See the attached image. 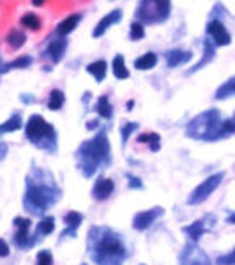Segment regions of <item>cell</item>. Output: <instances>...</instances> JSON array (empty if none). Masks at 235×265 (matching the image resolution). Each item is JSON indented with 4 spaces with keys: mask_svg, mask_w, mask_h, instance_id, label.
Wrapping results in <instances>:
<instances>
[{
    "mask_svg": "<svg viewBox=\"0 0 235 265\" xmlns=\"http://www.w3.org/2000/svg\"><path fill=\"white\" fill-rule=\"evenodd\" d=\"M124 258H126V248L122 241L115 234L105 230V235L96 246L94 260L101 265H120Z\"/></svg>",
    "mask_w": 235,
    "mask_h": 265,
    "instance_id": "cell-1",
    "label": "cell"
},
{
    "mask_svg": "<svg viewBox=\"0 0 235 265\" xmlns=\"http://www.w3.org/2000/svg\"><path fill=\"white\" fill-rule=\"evenodd\" d=\"M221 124L223 122H219V113L216 110H209L191 120L187 126V136L200 140H218L223 136Z\"/></svg>",
    "mask_w": 235,
    "mask_h": 265,
    "instance_id": "cell-2",
    "label": "cell"
},
{
    "mask_svg": "<svg viewBox=\"0 0 235 265\" xmlns=\"http://www.w3.org/2000/svg\"><path fill=\"white\" fill-rule=\"evenodd\" d=\"M170 0H142L138 4L136 9V18L140 23H149V25H158L168 20L170 16Z\"/></svg>",
    "mask_w": 235,
    "mask_h": 265,
    "instance_id": "cell-3",
    "label": "cell"
},
{
    "mask_svg": "<svg viewBox=\"0 0 235 265\" xmlns=\"http://www.w3.org/2000/svg\"><path fill=\"white\" fill-rule=\"evenodd\" d=\"M81 156L85 157V166H92L103 163V161H108L110 157V143L106 138L105 132H99L94 140L90 142H85L81 145Z\"/></svg>",
    "mask_w": 235,
    "mask_h": 265,
    "instance_id": "cell-4",
    "label": "cell"
},
{
    "mask_svg": "<svg viewBox=\"0 0 235 265\" xmlns=\"http://www.w3.org/2000/svg\"><path fill=\"white\" fill-rule=\"evenodd\" d=\"M25 135H27V138L32 143H35L37 147H42V149H46L44 140H50L52 143H55V129L41 115H32L28 119Z\"/></svg>",
    "mask_w": 235,
    "mask_h": 265,
    "instance_id": "cell-5",
    "label": "cell"
},
{
    "mask_svg": "<svg viewBox=\"0 0 235 265\" xmlns=\"http://www.w3.org/2000/svg\"><path fill=\"white\" fill-rule=\"evenodd\" d=\"M223 177H225V173H223V171H219V173L211 175L209 179H205V181L202 182V184L198 186V188L195 189L193 193H191L187 203H190V205H197V203L205 202V200L209 198V195H212V193H214V189L218 188L219 184H221Z\"/></svg>",
    "mask_w": 235,
    "mask_h": 265,
    "instance_id": "cell-6",
    "label": "cell"
},
{
    "mask_svg": "<svg viewBox=\"0 0 235 265\" xmlns=\"http://www.w3.org/2000/svg\"><path fill=\"white\" fill-rule=\"evenodd\" d=\"M52 200H53L52 191L46 189L44 186H30L27 193V198H25V203H28L34 212H39V210H44Z\"/></svg>",
    "mask_w": 235,
    "mask_h": 265,
    "instance_id": "cell-7",
    "label": "cell"
},
{
    "mask_svg": "<svg viewBox=\"0 0 235 265\" xmlns=\"http://www.w3.org/2000/svg\"><path fill=\"white\" fill-rule=\"evenodd\" d=\"M180 262H182V265H211L209 256L193 244L186 246L182 256H180Z\"/></svg>",
    "mask_w": 235,
    "mask_h": 265,
    "instance_id": "cell-8",
    "label": "cell"
},
{
    "mask_svg": "<svg viewBox=\"0 0 235 265\" xmlns=\"http://www.w3.org/2000/svg\"><path fill=\"white\" fill-rule=\"evenodd\" d=\"M163 212H165V210H163L161 207L144 210V212H140V214H136V216H134L133 227L136 228V230H145V228L151 227V225L154 223V221L158 219L159 216H163Z\"/></svg>",
    "mask_w": 235,
    "mask_h": 265,
    "instance_id": "cell-9",
    "label": "cell"
},
{
    "mask_svg": "<svg viewBox=\"0 0 235 265\" xmlns=\"http://www.w3.org/2000/svg\"><path fill=\"white\" fill-rule=\"evenodd\" d=\"M207 34L212 35L214 42L216 45H219V46L230 45V41H232V39H230L228 30L225 28V25H223L221 21H218V20L211 21V23L207 25Z\"/></svg>",
    "mask_w": 235,
    "mask_h": 265,
    "instance_id": "cell-10",
    "label": "cell"
},
{
    "mask_svg": "<svg viewBox=\"0 0 235 265\" xmlns=\"http://www.w3.org/2000/svg\"><path fill=\"white\" fill-rule=\"evenodd\" d=\"M120 20H122V11H120V9H113L112 13H108L101 21H99L98 25H96V28L92 30V35H94V37H101V35L105 34V32L108 30L112 25L119 23Z\"/></svg>",
    "mask_w": 235,
    "mask_h": 265,
    "instance_id": "cell-11",
    "label": "cell"
},
{
    "mask_svg": "<svg viewBox=\"0 0 235 265\" xmlns=\"http://www.w3.org/2000/svg\"><path fill=\"white\" fill-rule=\"evenodd\" d=\"M115 189V184H113L112 179L106 177H99L94 184V189H92V195H94L96 200H106Z\"/></svg>",
    "mask_w": 235,
    "mask_h": 265,
    "instance_id": "cell-12",
    "label": "cell"
},
{
    "mask_svg": "<svg viewBox=\"0 0 235 265\" xmlns=\"http://www.w3.org/2000/svg\"><path fill=\"white\" fill-rule=\"evenodd\" d=\"M66 50H67V39L57 37V39H52V42L48 45L46 53H48V57L52 59V62L57 64V62H60V60H62Z\"/></svg>",
    "mask_w": 235,
    "mask_h": 265,
    "instance_id": "cell-13",
    "label": "cell"
},
{
    "mask_svg": "<svg viewBox=\"0 0 235 265\" xmlns=\"http://www.w3.org/2000/svg\"><path fill=\"white\" fill-rule=\"evenodd\" d=\"M80 20H81V14H71V16H67L66 20H62L59 23V27H57V34H59L60 37L71 34V32H73L74 28L78 27Z\"/></svg>",
    "mask_w": 235,
    "mask_h": 265,
    "instance_id": "cell-14",
    "label": "cell"
},
{
    "mask_svg": "<svg viewBox=\"0 0 235 265\" xmlns=\"http://www.w3.org/2000/svg\"><path fill=\"white\" fill-rule=\"evenodd\" d=\"M166 66L168 67H177L179 64H184L191 59L190 52H182V50H170L166 52Z\"/></svg>",
    "mask_w": 235,
    "mask_h": 265,
    "instance_id": "cell-15",
    "label": "cell"
},
{
    "mask_svg": "<svg viewBox=\"0 0 235 265\" xmlns=\"http://www.w3.org/2000/svg\"><path fill=\"white\" fill-rule=\"evenodd\" d=\"M158 64V55L152 52L145 53V55H142L140 59L134 60V67H136L138 71H147V69H152V67Z\"/></svg>",
    "mask_w": 235,
    "mask_h": 265,
    "instance_id": "cell-16",
    "label": "cell"
},
{
    "mask_svg": "<svg viewBox=\"0 0 235 265\" xmlns=\"http://www.w3.org/2000/svg\"><path fill=\"white\" fill-rule=\"evenodd\" d=\"M106 69H108V64L105 60H96V62H90L87 66V71L96 78L98 81H103L106 76Z\"/></svg>",
    "mask_w": 235,
    "mask_h": 265,
    "instance_id": "cell-17",
    "label": "cell"
},
{
    "mask_svg": "<svg viewBox=\"0 0 235 265\" xmlns=\"http://www.w3.org/2000/svg\"><path fill=\"white\" fill-rule=\"evenodd\" d=\"M6 41L13 50H20L21 46L25 45V41H27V35H25L21 30H18V28H13V30L7 34Z\"/></svg>",
    "mask_w": 235,
    "mask_h": 265,
    "instance_id": "cell-18",
    "label": "cell"
},
{
    "mask_svg": "<svg viewBox=\"0 0 235 265\" xmlns=\"http://www.w3.org/2000/svg\"><path fill=\"white\" fill-rule=\"evenodd\" d=\"M112 71H113V74H115V78H119V80H126V78H129V71H127L122 55H117L115 59H113Z\"/></svg>",
    "mask_w": 235,
    "mask_h": 265,
    "instance_id": "cell-19",
    "label": "cell"
},
{
    "mask_svg": "<svg viewBox=\"0 0 235 265\" xmlns=\"http://www.w3.org/2000/svg\"><path fill=\"white\" fill-rule=\"evenodd\" d=\"M96 112L99 113V115L103 117V119H110L113 113V108L112 105L108 103V96H101V98L98 99V105H96Z\"/></svg>",
    "mask_w": 235,
    "mask_h": 265,
    "instance_id": "cell-20",
    "label": "cell"
},
{
    "mask_svg": "<svg viewBox=\"0 0 235 265\" xmlns=\"http://www.w3.org/2000/svg\"><path fill=\"white\" fill-rule=\"evenodd\" d=\"M233 94H235V76L230 78L228 81H225V83H223L221 87L218 89V92H216V99L232 98Z\"/></svg>",
    "mask_w": 235,
    "mask_h": 265,
    "instance_id": "cell-21",
    "label": "cell"
},
{
    "mask_svg": "<svg viewBox=\"0 0 235 265\" xmlns=\"http://www.w3.org/2000/svg\"><path fill=\"white\" fill-rule=\"evenodd\" d=\"M30 64H32V57H28V55L18 57L16 60L6 64V66L2 67V73H7V71H11V69H23V67H28Z\"/></svg>",
    "mask_w": 235,
    "mask_h": 265,
    "instance_id": "cell-22",
    "label": "cell"
},
{
    "mask_svg": "<svg viewBox=\"0 0 235 265\" xmlns=\"http://www.w3.org/2000/svg\"><path fill=\"white\" fill-rule=\"evenodd\" d=\"M20 23L23 25L25 28H30V30H37L39 27H41V20H39V16H35L34 13H27L21 16Z\"/></svg>",
    "mask_w": 235,
    "mask_h": 265,
    "instance_id": "cell-23",
    "label": "cell"
},
{
    "mask_svg": "<svg viewBox=\"0 0 235 265\" xmlns=\"http://www.w3.org/2000/svg\"><path fill=\"white\" fill-rule=\"evenodd\" d=\"M62 106H64V94L60 91H52L48 99V108L55 112V110H60Z\"/></svg>",
    "mask_w": 235,
    "mask_h": 265,
    "instance_id": "cell-24",
    "label": "cell"
},
{
    "mask_svg": "<svg viewBox=\"0 0 235 265\" xmlns=\"http://www.w3.org/2000/svg\"><path fill=\"white\" fill-rule=\"evenodd\" d=\"M21 127V117L20 115H13L7 122H4L0 126V135L2 132H11V131H18Z\"/></svg>",
    "mask_w": 235,
    "mask_h": 265,
    "instance_id": "cell-25",
    "label": "cell"
},
{
    "mask_svg": "<svg viewBox=\"0 0 235 265\" xmlns=\"http://www.w3.org/2000/svg\"><path fill=\"white\" fill-rule=\"evenodd\" d=\"M53 228H55V219L53 217H44V219L39 221L37 225V234L39 235H50L53 232Z\"/></svg>",
    "mask_w": 235,
    "mask_h": 265,
    "instance_id": "cell-26",
    "label": "cell"
},
{
    "mask_svg": "<svg viewBox=\"0 0 235 265\" xmlns=\"http://www.w3.org/2000/svg\"><path fill=\"white\" fill-rule=\"evenodd\" d=\"M184 232L186 234H190L191 239H195V241H198V239L202 237V234L205 232V227H204V221H197V223H193L191 227H186L184 228Z\"/></svg>",
    "mask_w": 235,
    "mask_h": 265,
    "instance_id": "cell-27",
    "label": "cell"
},
{
    "mask_svg": "<svg viewBox=\"0 0 235 265\" xmlns=\"http://www.w3.org/2000/svg\"><path fill=\"white\" fill-rule=\"evenodd\" d=\"M131 41H140V39L145 37V25L140 23V21H133L131 23V32H129Z\"/></svg>",
    "mask_w": 235,
    "mask_h": 265,
    "instance_id": "cell-28",
    "label": "cell"
},
{
    "mask_svg": "<svg viewBox=\"0 0 235 265\" xmlns=\"http://www.w3.org/2000/svg\"><path fill=\"white\" fill-rule=\"evenodd\" d=\"M136 140H138V143H147V142H151V150H158V149H159V135H158V132L140 135Z\"/></svg>",
    "mask_w": 235,
    "mask_h": 265,
    "instance_id": "cell-29",
    "label": "cell"
},
{
    "mask_svg": "<svg viewBox=\"0 0 235 265\" xmlns=\"http://www.w3.org/2000/svg\"><path fill=\"white\" fill-rule=\"evenodd\" d=\"M64 221H66V225L69 228H78V227H80L81 221H83V216H81L80 212H76V210H71V212L66 214Z\"/></svg>",
    "mask_w": 235,
    "mask_h": 265,
    "instance_id": "cell-30",
    "label": "cell"
},
{
    "mask_svg": "<svg viewBox=\"0 0 235 265\" xmlns=\"http://www.w3.org/2000/svg\"><path fill=\"white\" fill-rule=\"evenodd\" d=\"M212 55H214V48H212V46L209 45V42H205V55H204V59H202L200 62H198L197 66H195L193 69L190 71V73H193V71H198V69H200L202 66H205V64H207L209 60L212 59Z\"/></svg>",
    "mask_w": 235,
    "mask_h": 265,
    "instance_id": "cell-31",
    "label": "cell"
},
{
    "mask_svg": "<svg viewBox=\"0 0 235 265\" xmlns=\"http://www.w3.org/2000/svg\"><path fill=\"white\" fill-rule=\"evenodd\" d=\"M14 241H16V244L20 246V248H27V246L32 244V242H28V230H18Z\"/></svg>",
    "mask_w": 235,
    "mask_h": 265,
    "instance_id": "cell-32",
    "label": "cell"
},
{
    "mask_svg": "<svg viewBox=\"0 0 235 265\" xmlns=\"http://www.w3.org/2000/svg\"><path fill=\"white\" fill-rule=\"evenodd\" d=\"M37 265H53V258L50 251H39L37 255Z\"/></svg>",
    "mask_w": 235,
    "mask_h": 265,
    "instance_id": "cell-33",
    "label": "cell"
},
{
    "mask_svg": "<svg viewBox=\"0 0 235 265\" xmlns=\"http://www.w3.org/2000/svg\"><path fill=\"white\" fill-rule=\"evenodd\" d=\"M216 263L218 265H235V249L232 253H228V255L219 256V258L216 260Z\"/></svg>",
    "mask_w": 235,
    "mask_h": 265,
    "instance_id": "cell-34",
    "label": "cell"
},
{
    "mask_svg": "<svg viewBox=\"0 0 235 265\" xmlns=\"http://www.w3.org/2000/svg\"><path fill=\"white\" fill-rule=\"evenodd\" d=\"M136 127H138V124H134V122H129V124H126V126L122 127V142L124 143L127 142V138L131 136V132L136 129Z\"/></svg>",
    "mask_w": 235,
    "mask_h": 265,
    "instance_id": "cell-35",
    "label": "cell"
},
{
    "mask_svg": "<svg viewBox=\"0 0 235 265\" xmlns=\"http://www.w3.org/2000/svg\"><path fill=\"white\" fill-rule=\"evenodd\" d=\"M14 225L18 227V230H28L30 228V219H27V217H16Z\"/></svg>",
    "mask_w": 235,
    "mask_h": 265,
    "instance_id": "cell-36",
    "label": "cell"
},
{
    "mask_svg": "<svg viewBox=\"0 0 235 265\" xmlns=\"http://www.w3.org/2000/svg\"><path fill=\"white\" fill-rule=\"evenodd\" d=\"M9 246H7V242L4 241V239H0V258H4V256L9 255Z\"/></svg>",
    "mask_w": 235,
    "mask_h": 265,
    "instance_id": "cell-37",
    "label": "cell"
},
{
    "mask_svg": "<svg viewBox=\"0 0 235 265\" xmlns=\"http://www.w3.org/2000/svg\"><path fill=\"white\" fill-rule=\"evenodd\" d=\"M138 179H131V186H133V188H142V182H136Z\"/></svg>",
    "mask_w": 235,
    "mask_h": 265,
    "instance_id": "cell-38",
    "label": "cell"
},
{
    "mask_svg": "<svg viewBox=\"0 0 235 265\" xmlns=\"http://www.w3.org/2000/svg\"><path fill=\"white\" fill-rule=\"evenodd\" d=\"M228 223L230 225H235V212L232 214V216H228Z\"/></svg>",
    "mask_w": 235,
    "mask_h": 265,
    "instance_id": "cell-39",
    "label": "cell"
},
{
    "mask_svg": "<svg viewBox=\"0 0 235 265\" xmlns=\"http://www.w3.org/2000/svg\"><path fill=\"white\" fill-rule=\"evenodd\" d=\"M32 4H34V6H42L44 0H32Z\"/></svg>",
    "mask_w": 235,
    "mask_h": 265,
    "instance_id": "cell-40",
    "label": "cell"
}]
</instances>
